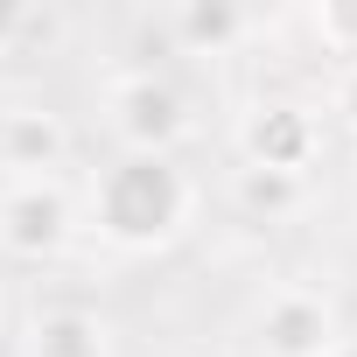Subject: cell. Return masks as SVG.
I'll use <instances>...</instances> for the list:
<instances>
[{
	"instance_id": "cell-1",
	"label": "cell",
	"mask_w": 357,
	"mask_h": 357,
	"mask_svg": "<svg viewBox=\"0 0 357 357\" xmlns=\"http://www.w3.org/2000/svg\"><path fill=\"white\" fill-rule=\"evenodd\" d=\"M190 211H197V190H190V175L175 168V154H119L91 183V225L119 252L175 245Z\"/></svg>"
},
{
	"instance_id": "cell-2",
	"label": "cell",
	"mask_w": 357,
	"mask_h": 357,
	"mask_svg": "<svg viewBox=\"0 0 357 357\" xmlns=\"http://www.w3.org/2000/svg\"><path fill=\"white\" fill-rule=\"evenodd\" d=\"M322 154V119L294 98H259L238 119V168H273V175H301Z\"/></svg>"
},
{
	"instance_id": "cell-3",
	"label": "cell",
	"mask_w": 357,
	"mask_h": 357,
	"mask_svg": "<svg viewBox=\"0 0 357 357\" xmlns=\"http://www.w3.org/2000/svg\"><path fill=\"white\" fill-rule=\"evenodd\" d=\"M77 231V204L63 197L56 175L0 190V252L8 259H56Z\"/></svg>"
},
{
	"instance_id": "cell-4",
	"label": "cell",
	"mask_w": 357,
	"mask_h": 357,
	"mask_svg": "<svg viewBox=\"0 0 357 357\" xmlns=\"http://www.w3.org/2000/svg\"><path fill=\"white\" fill-rule=\"evenodd\" d=\"M105 112H112V133H119L126 154H175V140L190 133V105H183V91H175L168 77H154V70L119 77L112 98H105Z\"/></svg>"
},
{
	"instance_id": "cell-5",
	"label": "cell",
	"mask_w": 357,
	"mask_h": 357,
	"mask_svg": "<svg viewBox=\"0 0 357 357\" xmlns=\"http://www.w3.org/2000/svg\"><path fill=\"white\" fill-rule=\"evenodd\" d=\"M336 343V308L315 287H280L259 308V350L266 357H329Z\"/></svg>"
},
{
	"instance_id": "cell-6",
	"label": "cell",
	"mask_w": 357,
	"mask_h": 357,
	"mask_svg": "<svg viewBox=\"0 0 357 357\" xmlns=\"http://www.w3.org/2000/svg\"><path fill=\"white\" fill-rule=\"evenodd\" d=\"M70 154V126L50 105H8L0 112V168L15 183H43L50 168H63Z\"/></svg>"
},
{
	"instance_id": "cell-7",
	"label": "cell",
	"mask_w": 357,
	"mask_h": 357,
	"mask_svg": "<svg viewBox=\"0 0 357 357\" xmlns=\"http://www.w3.org/2000/svg\"><path fill=\"white\" fill-rule=\"evenodd\" d=\"M105 350H112V336L91 308H50L29 329V357H105Z\"/></svg>"
},
{
	"instance_id": "cell-8",
	"label": "cell",
	"mask_w": 357,
	"mask_h": 357,
	"mask_svg": "<svg viewBox=\"0 0 357 357\" xmlns=\"http://www.w3.org/2000/svg\"><path fill=\"white\" fill-rule=\"evenodd\" d=\"M245 29H252V15L238 8V0H183V8H175V43L197 50V56L231 50Z\"/></svg>"
},
{
	"instance_id": "cell-9",
	"label": "cell",
	"mask_w": 357,
	"mask_h": 357,
	"mask_svg": "<svg viewBox=\"0 0 357 357\" xmlns=\"http://www.w3.org/2000/svg\"><path fill=\"white\" fill-rule=\"evenodd\" d=\"M301 175H273V168H238L231 175V197H238V211H252V218H287L294 204H301Z\"/></svg>"
},
{
	"instance_id": "cell-10",
	"label": "cell",
	"mask_w": 357,
	"mask_h": 357,
	"mask_svg": "<svg viewBox=\"0 0 357 357\" xmlns=\"http://www.w3.org/2000/svg\"><path fill=\"white\" fill-rule=\"evenodd\" d=\"M308 29L322 36L329 56H350L357 63V0H322V8L308 15Z\"/></svg>"
},
{
	"instance_id": "cell-11",
	"label": "cell",
	"mask_w": 357,
	"mask_h": 357,
	"mask_svg": "<svg viewBox=\"0 0 357 357\" xmlns=\"http://www.w3.org/2000/svg\"><path fill=\"white\" fill-rule=\"evenodd\" d=\"M329 119H336L343 133H357V63H343V70L329 77Z\"/></svg>"
},
{
	"instance_id": "cell-12",
	"label": "cell",
	"mask_w": 357,
	"mask_h": 357,
	"mask_svg": "<svg viewBox=\"0 0 357 357\" xmlns=\"http://www.w3.org/2000/svg\"><path fill=\"white\" fill-rule=\"evenodd\" d=\"M22 29H29V8H22V0H0V50H8Z\"/></svg>"
},
{
	"instance_id": "cell-13",
	"label": "cell",
	"mask_w": 357,
	"mask_h": 357,
	"mask_svg": "<svg viewBox=\"0 0 357 357\" xmlns=\"http://www.w3.org/2000/svg\"><path fill=\"white\" fill-rule=\"evenodd\" d=\"M329 357H357V336H336V343H329Z\"/></svg>"
}]
</instances>
